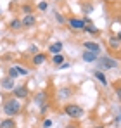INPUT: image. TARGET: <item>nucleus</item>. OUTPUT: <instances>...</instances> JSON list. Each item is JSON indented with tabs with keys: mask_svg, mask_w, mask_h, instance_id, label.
<instances>
[{
	"mask_svg": "<svg viewBox=\"0 0 121 128\" xmlns=\"http://www.w3.org/2000/svg\"><path fill=\"white\" fill-rule=\"evenodd\" d=\"M21 111H22V106H21L19 99H9V100L4 102V112H5V116L14 118V116L21 114Z\"/></svg>",
	"mask_w": 121,
	"mask_h": 128,
	"instance_id": "nucleus-1",
	"label": "nucleus"
},
{
	"mask_svg": "<svg viewBox=\"0 0 121 128\" xmlns=\"http://www.w3.org/2000/svg\"><path fill=\"white\" fill-rule=\"evenodd\" d=\"M64 114L69 116L71 120H81L83 114H85V111L78 104H68V106H64Z\"/></svg>",
	"mask_w": 121,
	"mask_h": 128,
	"instance_id": "nucleus-2",
	"label": "nucleus"
},
{
	"mask_svg": "<svg viewBox=\"0 0 121 128\" xmlns=\"http://www.w3.org/2000/svg\"><path fill=\"white\" fill-rule=\"evenodd\" d=\"M97 62H99V69H116V68L120 66V62H118L116 59H111V57H107V56L99 57Z\"/></svg>",
	"mask_w": 121,
	"mask_h": 128,
	"instance_id": "nucleus-3",
	"label": "nucleus"
},
{
	"mask_svg": "<svg viewBox=\"0 0 121 128\" xmlns=\"http://www.w3.org/2000/svg\"><path fill=\"white\" fill-rule=\"evenodd\" d=\"M68 26H69L73 31H83L85 26H86V22H85V19H80V18H71V19L68 21Z\"/></svg>",
	"mask_w": 121,
	"mask_h": 128,
	"instance_id": "nucleus-4",
	"label": "nucleus"
},
{
	"mask_svg": "<svg viewBox=\"0 0 121 128\" xmlns=\"http://www.w3.org/2000/svg\"><path fill=\"white\" fill-rule=\"evenodd\" d=\"M12 94H14V97L16 99H26L28 95H30V90H28V86H14V90H12Z\"/></svg>",
	"mask_w": 121,
	"mask_h": 128,
	"instance_id": "nucleus-5",
	"label": "nucleus"
},
{
	"mask_svg": "<svg viewBox=\"0 0 121 128\" xmlns=\"http://www.w3.org/2000/svg\"><path fill=\"white\" fill-rule=\"evenodd\" d=\"M21 21H22V28H33L36 24V16L35 14H24V18Z\"/></svg>",
	"mask_w": 121,
	"mask_h": 128,
	"instance_id": "nucleus-6",
	"label": "nucleus"
},
{
	"mask_svg": "<svg viewBox=\"0 0 121 128\" xmlns=\"http://www.w3.org/2000/svg\"><path fill=\"white\" fill-rule=\"evenodd\" d=\"M14 86H16L14 78L7 76V78H4V80H2V90H5V92H12V90H14Z\"/></svg>",
	"mask_w": 121,
	"mask_h": 128,
	"instance_id": "nucleus-7",
	"label": "nucleus"
},
{
	"mask_svg": "<svg viewBox=\"0 0 121 128\" xmlns=\"http://www.w3.org/2000/svg\"><path fill=\"white\" fill-rule=\"evenodd\" d=\"M81 59H83L85 62H97V59H99V54H97V52L85 50V52H83V56H81Z\"/></svg>",
	"mask_w": 121,
	"mask_h": 128,
	"instance_id": "nucleus-8",
	"label": "nucleus"
},
{
	"mask_svg": "<svg viewBox=\"0 0 121 128\" xmlns=\"http://www.w3.org/2000/svg\"><path fill=\"white\" fill-rule=\"evenodd\" d=\"M0 128H18V123H16V120H14V118L7 116L5 120H2V121H0Z\"/></svg>",
	"mask_w": 121,
	"mask_h": 128,
	"instance_id": "nucleus-9",
	"label": "nucleus"
},
{
	"mask_svg": "<svg viewBox=\"0 0 121 128\" xmlns=\"http://www.w3.org/2000/svg\"><path fill=\"white\" fill-rule=\"evenodd\" d=\"M62 48H64V43L62 42H54L48 45V52L54 56V54H60L62 52Z\"/></svg>",
	"mask_w": 121,
	"mask_h": 128,
	"instance_id": "nucleus-10",
	"label": "nucleus"
},
{
	"mask_svg": "<svg viewBox=\"0 0 121 128\" xmlns=\"http://www.w3.org/2000/svg\"><path fill=\"white\" fill-rule=\"evenodd\" d=\"M83 47H85V50H90V52H97V54H100V45L97 42H83Z\"/></svg>",
	"mask_w": 121,
	"mask_h": 128,
	"instance_id": "nucleus-11",
	"label": "nucleus"
},
{
	"mask_svg": "<svg viewBox=\"0 0 121 128\" xmlns=\"http://www.w3.org/2000/svg\"><path fill=\"white\" fill-rule=\"evenodd\" d=\"M45 61H47V56L42 54V52H36V54L31 57V62L35 64V66H40V64H43Z\"/></svg>",
	"mask_w": 121,
	"mask_h": 128,
	"instance_id": "nucleus-12",
	"label": "nucleus"
},
{
	"mask_svg": "<svg viewBox=\"0 0 121 128\" xmlns=\"http://www.w3.org/2000/svg\"><path fill=\"white\" fill-rule=\"evenodd\" d=\"M9 28L12 31H19V30H22V21L21 19H12V21L9 22Z\"/></svg>",
	"mask_w": 121,
	"mask_h": 128,
	"instance_id": "nucleus-13",
	"label": "nucleus"
},
{
	"mask_svg": "<svg viewBox=\"0 0 121 128\" xmlns=\"http://www.w3.org/2000/svg\"><path fill=\"white\" fill-rule=\"evenodd\" d=\"M94 76H95V78L100 82V85H104V86L109 85V83H107V78H106V74H104L102 71H95V73H94Z\"/></svg>",
	"mask_w": 121,
	"mask_h": 128,
	"instance_id": "nucleus-14",
	"label": "nucleus"
},
{
	"mask_svg": "<svg viewBox=\"0 0 121 128\" xmlns=\"http://www.w3.org/2000/svg\"><path fill=\"white\" fill-rule=\"evenodd\" d=\"M83 31H85V33H88V35H99V33H100V30H99V28H95L94 24H86Z\"/></svg>",
	"mask_w": 121,
	"mask_h": 128,
	"instance_id": "nucleus-15",
	"label": "nucleus"
},
{
	"mask_svg": "<svg viewBox=\"0 0 121 128\" xmlns=\"http://www.w3.org/2000/svg\"><path fill=\"white\" fill-rule=\"evenodd\" d=\"M120 45H121V42L116 36H111V38H109V47H111L112 50H120Z\"/></svg>",
	"mask_w": 121,
	"mask_h": 128,
	"instance_id": "nucleus-16",
	"label": "nucleus"
},
{
	"mask_svg": "<svg viewBox=\"0 0 121 128\" xmlns=\"http://www.w3.org/2000/svg\"><path fill=\"white\" fill-rule=\"evenodd\" d=\"M64 62V56L62 54H54L52 56V64H56V66H59V64Z\"/></svg>",
	"mask_w": 121,
	"mask_h": 128,
	"instance_id": "nucleus-17",
	"label": "nucleus"
},
{
	"mask_svg": "<svg viewBox=\"0 0 121 128\" xmlns=\"http://www.w3.org/2000/svg\"><path fill=\"white\" fill-rule=\"evenodd\" d=\"M45 97H47V94H45V92H40V94L36 95V99H35L36 106H43V102H45Z\"/></svg>",
	"mask_w": 121,
	"mask_h": 128,
	"instance_id": "nucleus-18",
	"label": "nucleus"
},
{
	"mask_svg": "<svg viewBox=\"0 0 121 128\" xmlns=\"http://www.w3.org/2000/svg\"><path fill=\"white\" fill-rule=\"evenodd\" d=\"M16 69H18V73H19V76H28V69L24 68V66H16Z\"/></svg>",
	"mask_w": 121,
	"mask_h": 128,
	"instance_id": "nucleus-19",
	"label": "nucleus"
},
{
	"mask_svg": "<svg viewBox=\"0 0 121 128\" xmlns=\"http://www.w3.org/2000/svg\"><path fill=\"white\" fill-rule=\"evenodd\" d=\"M9 76H10V78H14V80H16L18 76H19V73H18V69H16V66H12V68H9Z\"/></svg>",
	"mask_w": 121,
	"mask_h": 128,
	"instance_id": "nucleus-20",
	"label": "nucleus"
},
{
	"mask_svg": "<svg viewBox=\"0 0 121 128\" xmlns=\"http://www.w3.org/2000/svg\"><path fill=\"white\" fill-rule=\"evenodd\" d=\"M21 10H22L24 14H33V7H31V5H26V4L21 7Z\"/></svg>",
	"mask_w": 121,
	"mask_h": 128,
	"instance_id": "nucleus-21",
	"label": "nucleus"
},
{
	"mask_svg": "<svg viewBox=\"0 0 121 128\" xmlns=\"http://www.w3.org/2000/svg\"><path fill=\"white\" fill-rule=\"evenodd\" d=\"M68 95H71V90H69V88H64V90L59 92V97H64V99H66Z\"/></svg>",
	"mask_w": 121,
	"mask_h": 128,
	"instance_id": "nucleus-22",
	"label": "nucleus"
},
{
	"mask_svg": "<svg viewBox=\"0 0 121 128\" xmlns=\"http://www.w3.org/2000/svg\"><path fill=\"white\" fill-rule=\"evenodd\" d=\"M56 19H57V22H60V24H64V22H66L64 16H62L60 12H56Z\"/></svg>",
	"mask_w": 121,
	"mask_h": 128,
	"instance_id": "nucleus-23",
	"label": "nucleus"
},
{
	"mask_svg": "<svg viewBox=\"0 0 121 128\" xmlns=\"http://www.w3.org/2000/svg\"><path fill=\"white\" fill-rule=\"evenodd\" d=\"M47 9H48V4L47 2H40L38 4V10H47Z\"/></svg>",
	"mask_w": 121,
	"mask_h": 128,
	"instance_id": "nucleus-24",
	"label": "nucleus"
},
{
	"mask_svg": "<svg viewBox=\"0 0 121 128\" xmlns=\"http://www.w3.org/2000/svg\"><path fill=\"white\" fill-rule=\"evenodd\" d=\"M52 125H54L52 120H45V121H43V128H52Z\"/></svg>",
	"mask_w": 121,
	"mask_h": 128,
	"instance_id": "nucleus-25",
	"label": "nucleus"
},
{
	"mask_svg": "<svg viewBox=\"0 0 121 128\" xmlns=\"http://www.w3.org/2000/svg\"><path fill=\"white\" fill-rule=\"evenodd\" d=\"M114 90H116V95H118V99L121 100V85H116V86H114Z\"/></svg>",
	"mask_w": 121,
	"mask_h": 128,
	"instance_id": "nucleus-26",
	"label": "nucleus"
},
{
	"mask_svg": "<svg viewBox=\"0 0 121 128\" xmlns=\"http://www.w3.org/2000/svg\"><path fill=\"white\" fill-rule=\"evenodd\" d=\"M30 52H31V54H36V52H38L36 45H30Z\"/></svg>",
	"mask_w": 121,
	"mask_h": 128,
	"instance_id": "nucleus-27",
	"label": "nucleus"
},
{
	"mask_svg": "<svg viewBox=\"0 0 121 128\" xmlns=\"http://www.w3.org/2000/svg\"><path fill=\"white\" fill-rule=\"evenodd\" d=\"M116 38H118V40H120V42H121V31H120V33H118V35H116Z\"/></svg>",
	"mask_w": 121,
	"mask_h": 128,
	"instance_id": "nucleus-28",
	"label": "nucleus"
},
{
	"mask_svg": "<svg viewBox=\"0 0 121 128\" xmlns=\"http://www.w3.org/2000/svg\"><path fill=\"white\" fill-rule=\"evenodd\" d=\"M54 2H64V0H54Z\"/></svg>",
	"mask_w": 121,
	"mask_h": 128,
	"instance_id": "nucleus-29",
	"label": "nucleus"
},
{
	"mask_svg": "<svg viewBox=\"0 0 121 128\" xmlns=\"http://www.w3.org/2000/svg\"><path fill=\"white\" fill-rule=\"evenodd\" d=\"M68 128H78V126H68Z\"/></svg>",
	"mask_w": 121,
	"mask_h": 128,
	"instance_id": "nucleus-30",
	"label": "nucleus"
},
{
	"mask_svg": "<svg viewBox=\"0 0 121 128\" xmlns=\"http://www.w3.org/2000/svg\"><path fill=\"white\" fill-rule=\"evenodd\" d=\"M95 128H104V126H95Z\"/></svg>",
	"mask_w": 121,
	"mask_h": 128,
	"instance_id": "nucleus-31",
	"label": "nucleus"
},
{
	"mask_svg": "<svg viewBox=\"0 0 121 128\" xmlns=\"http://www.w3.org/2000/svg\"><path fill=\"white\" fill-rule=\"evenodd\" d=\"M120 120H121V114H120Z\"/></svg>",
	"mask_w": 121,
	"mask_h": 128,
	"instance_id": "nucleus-32",
	"label": "nucleus"
}]
</instances>
